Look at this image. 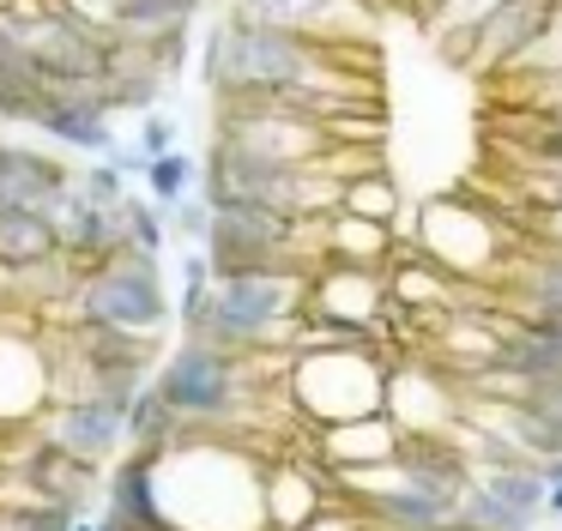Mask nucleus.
Segmentation results:
<instances>
[{"instance_id":"nucleus-1","label":"nucleus","mask_w":562,"mask_h":531,"mask_svg":"<svg viewBox=\"0 0 562 531\" xmlns=\"http://www.w3.org/2000/svg\"><path fill=\"white\" fill-rule=\"evenodd\" d=\"M200 79L218 103H291L315 121H327L345 103H363V97H345L339 43L260 24L236 7L231 19L212 24L206 48H200Z\"/></svg>"},{"instance_id":"nucleus-2","label":"nucleus","mask_w":562,"mask_h":531,"mask_svg":"<svg viewBox=\"0 0 562 531\" xmlns=\"http://www.w3.org/2000/svg\"><path fill=\"white\" fill-rule=\"evenodd\" d=\"M267 465L236 434L182 429L158 447V507L170 531H267Z\"/></svg>"},{"instance_id":"nucleus-3","label":"nucleus","mask_w":562,"mask_h":531,"mask_svg":"<svg viewBox=\"0 0 562 531\" xmlns=\"http://www.w3.org/2000/svg\"><path fill=\"white\" fill-rule=\"evenodd\" d=\"M151 386L164 393V405L182 417V429H218L236 434L243 410L260 393V350H224L188 332L170 357L158 362Z\"/></svg>"},{"instance_id":"nucleus-4","label":"nucleus","mask_w":562,"mask_h":531,"mask_svg":"<svg viewBox=\"0 0 562 531\" xmlns=\"http://www.w3.org/2000/svg\"><path fill=\"white\" fill-rule=\"evenodd\" d=\"M303 314H308V272H243L212 284V302L200 308V320L188 332L224 350H272V344L291 350Z\"/></svg>"},{"instance_id":"nucleus-5","label":"nucleus","mask_w":562,"mask_h":531,"mask_svg":"<svg viewBox=\"0 0 562 531\" xmlns=\"http://www.w3.org/2000/svg\"><path fill=\"white\" fill-rule=\"evenodd\" d=\"M387 369L393 362L381 357V344H308V350H291L284 393H291L296 417L327 429V422L387 410Z\"/></svg>"},{"instance_id":"nucleus-6","label":"nucleus","mask_w":562,"mask_h":531,"mask_svg":"<svg viewBox=\"0 0 562 531\" xmlns=\"http://www.w3.org/2000/svg\"><path fill=\"white\" fill-rule=\"evenodd\" d=\"M67 302H74L79 326H115V332H146V338H158L176 314L158 272V253H134V248L86 266Z\"/></svg>"},{"instance_id":"nucleus-7","label":"nucleus","mask_w":562,"mask_h":531,"mask_svg":"<svg viewBox=\"0 0 562 531\" xmlns=\"http://www.w3.org/2000/svg\"><path fill=\"white\" fill-rule=\"evenodd\" d=\"M412 248L460 284V278H490L502 266V229L477 200L429 193L412 205Z\"/></svg>"},{"instance_id":"nucleus-8","label":"nucleus","mask_w":562,"mask_h":531,"mask_svg":"<svg viewBox=\"0 0 562 531\" xmlns=\"http://www.w3.org/2000/svg\"><path fill=\"white\" fill-rule=\"evenodd\" d=\"M212 139L272 157V163H315L333 145V133H327V121L303 115L291 103H218V133Z\"/></svg>"},{"instance_id":"nucleus-9","label":"nucleus","mask_w":562,"mask_h":531,"mask_svg":"<svg viewBox=\"0 0 562 531\" xmlns=\"http://www.w3.org/2000/svg\"><path fill=\"white\" fill-rule=\"evenodd\" d=\"M465 393H514V386H562V320L557 314H520L502 326L496 362L465 374Z\"/></svg>"},{"instance_id":"nucleus-10","label":"nucleus","mask_w":562,"mask_h":531,"mask_svg":"<svg viewBox=\"0 0 562 531\" xmlns=\"http://www.w3.org/2000/svg\"><path fill=\"white\" fill-rule=\"evenodd\" d=\"M308 314H315V320H333V326H357V332L387 338V314H393L387 272L321 260L315 272H308Z\"/></svg>"},{"instance_id":"nucleus-11","label":"nucleus","mask_w":562,"mask_h":531,"mask_svg":"<svg viewBox=\"0 0 562 531\" xmlns=\"http://www.w3.org/2000/svg\"><path fill=\"white\" fill-rule=\"evenodd\" d=\"M387 417L400 434H453L465 422L460 374H441L429 362H393L387 369Z\"/></svg>"},{"instance_id":"nucleus-12","label":"nucleus","mask_w":562,"mask_h":531,"mask_svg":"<svg viewBox=\"0 0 562 531\" xmlns=\"http://www.w3.org/2000/svg\"><path fill=\"white\" fill-rule=\"evenodd\" d=\"M55 405V362L49 338L0 326V429H25Z\"/></svg>"},{"instance_id":"nucleus-13","label":"nucleus","mask_w":562,"mask_h":531,"mask_svg":"<svg viewBox=\"0 0 562 531\" xmlns=\"http://www.w3.org/2000/svg\"><path fill=\"white\" fill-rule=\"evenodd\" d=\"M43 441H55L67 459H79V465L98 471L103 459H115L127 447V405H115V398H103V393L61 398V405L49 410Z\"/></svg>"},{"instance_id":"nucleus-14","label":"nucleus","mask_w":562,"mask_h":531,"mask_svg":"<svg viewBox=\"0 0 562 531\" xmlns=\"http://www.w3.org/2000/svg\"><path fill=\"white\" fill-rule=\"evenodd\" d=\"M557 19H562V0H502V7L484 19V31H477L465 67H477V72L520 67V60L557 31Z\"/></svg>"},{"instance_id":"nucleus-15","label":"nucleus","mask_w":562,"mask_h":531,"mask_svg":"<svg viewBox=\"0 0 562 531\" xmlns=\"http://www.w3.org/2000/svg\"><path fill=\"white\" fill-rule=\"evenodd\" d=\"M37 133L67 145V151H79V157H110L122 145L115 139V115L103 103V84L98 91H55L49 109L37 115Z\"/></svg>"},{"instance_id":"nucleus-16","label":"nucleus","mask_w":562,"mask_h":531,"mask_svg":"<svg viewBox=\"0 0 562 531\" xmlns=\"http://www.w3.org/2000/svg\"><path fill=\"white\" fill-rule=\"evenodd\" d=\"M103 519L115 531H170L158 507V453L151 447H127V459L103 483Z\"/></svg>"},{"instance_id":"nucleus-17","label":"nucleus","mask_w":562,"mask_h":531,"mask_svg":"<svg viewBox=\"0 0 562 531\" xmlns=\"http://www.w3.org/2000/svg\"><path fill=\"white\" fill-rule=\"evenodd\" d=\"M267 531H303L315 513H327L333 507V471L327 465H296V459H272L267 465Z\"/></svg>"},{"instance_id":"nucleus-18","label":"nucleus","mask_w":562,"mask_h":531,"mask_svg":"<svg viewBox=\"0 0 562 531\" xmlns=\"http://www.w3.org/2000/svg\"><path fill=\"white\" fill-rule=\"evenodd\" d=\"M400 441H405V434L393 429L387 410L315 429V453H321V465H327L333 477H339V471H363V465H387V459L400 453Z\"/></svg>"},{"instance_id":"nucleus-19","label":"nucleus","mask_w":562,"mask_h":531,"mask_svg":"<svg viewBox=\"0 0 562 531\" xmlns=\"http://www.w3.org/2000/svg\"><path fill=\"white\" fill-rule=\"evenodd\" d=\"M74 181V169L55 163L37 145H7L0 139V212L7 205H31V212H49V200Z\"/></svg>"},{"instance_id":"nucleus-20","label":"nucleus","mask_w":562,"mask_h":531,"mask_svg":"<svg viewBox=\"0 0 562 531\" xmlns=\"http://www.w3.org/2000/svg\"><path fill=\"white\" fill-rule=\"evenodd\" d=\"M393 253H400L393 224H375V217H357V212H333L327 224H321V260L375 266V272H387Z\"/></svg>"},{"instance_id":"nucleus-21","label":"nucleus","mask_w":562,"mask_h":531,"mask_svg":"<svg viewBox=\"0 0 562 531\" xmlns=\"http://www.w3.org/2000/svg\"><path fill=\"white\" fill-rule=\"evenodd\" d=\"M496 7H502V0H412L424 36L448 60H472V43H477V31H484V19Z\"/></svg>"},{"instance_id":"nucleus-22","label":"nucleus","mask_w":562,"mask_h":531,"mask_svg":"<svg viewBox=\"0 0 562 531\" xmlns=\"http://www.w3.org/2000/svg\"><path fill=\"white\" fill-rule=\"evenodd\" d=\"M236 12L260 24H284V31H303V36H321V43H339L345 24H357V0H236Z\"/></svg>"},{"instance_id":"nucleus-23","label":"nucleus","mask_w":562,"mask_h":531,"mask_svg":"<svg viewBox=\"0 0 562 531\" xmlns=\"http://www.w3.org/2000/svg\"><path fill=\"white\" fill-rule=\"evenodd\" d=\"M61 253V236H55L49 212H31V205H7L0 212V278L25 272L37 260H55Z\"/></svg>"},{"instance_id":"nucleus-24","label":"nucleus","mask_w":562,"mask_h":531,"mask_svg":"<svg viewBox=\"0 0 562 531\" xmlns=\"http://www.w3.org/2000/svg\"><path fill=\"white\" fill-rule=\"evenodd\" d=\"M206 0H115V36L127 43H158L170 31H188Z\"/></svg>"},{"instance_id":"nucleus-25","label":"nucleus","mask_w":562,"mask_h":531,"mask_svg":"<svg viewBox=\"0 0 562 531\" xmlns=\"http://www.w3.org/2000/svg\"><path fill=\"white\" fill-rule=\"evenodd\" d=\"M176 434H182V417H176V410L164 405V393L146 381L134 393V405H127V447H151V453H158V447L176 441Z\"/></svg>"},{"instance_id":"nucleus-26","label":"nucleus","mask_w":562,"mask_h":531,"mask_svg":"<svg viewBox=\"0 0 562 531\" xmlns=\"http://www.w3.org/2000/svg\"><path fill=\"white\" fill-rule=\"evenodd\" d=\"M339 212H357V217H375V224H393V217H400V181H393L381 163L363 169V176L345 181Z\"/></svg>"},{"instance_id":"nucleus-27","label":"nucleus","mask_w":562,"mask_h":531,"mask_svg":"<svg viewBox=\"0 0 562 531\" xmlns=\"http://www.w3.org/2000/svg\"><path fill=\"white\" fill-rule=\"evenodd\" d=\"M453 526H460V531H532L538 519L514 513L508 501H496V495L472 477V483H465V495H460V507H453Z\"/></svg>"},{"instance_id":"nucleus-28","label":"nucleus","mask_w":562,"mask_h":531,"mask_svg":"<svg viewBox=\"0 0 562 531\" xmlns=\"http://www.w3.org/2000/svg\"><path fill=\"white\" fill-rule=\"evenodd\" d=\"M188 193H200V163L194 157H188L182 145L164 151V157H151L146 163V200H158L164 212H170V205H182Z\"/></svg>"},{"instance_id":"nucleus-29","label":"nucleus","mask_w":562,"mask_h":531,"mask_svg":"<svg viewBox=\"0 0 562 531\" xmlns=\"http://www.w3.org/2000/svg\"><path fill=\"white\" fill-rule=\"evenodd\" d=\"M122 236L134 253H164L170 248V212H164L158 200H146V193H127L122 200Z\"/></svg>"},{"instance_id":"nucleus-30","label":"nucleus","mask_w":562,"mask_h":531,"mask_svg":"<svg viewBox=\"0 0 562 531\" xmlns=\"http://www.w3.org/2000/svg\"><path fill=\"white\" fill-rule=\"evenodd\" d=\"M520 314H557L562 320V248H544L520 278Z\"/></svg>"},{"instance_id":"nucleus-31","label":"nucleus","mask_w":562,"mask_h":531,"mask_svg":"<svg viewBox=\"0 0 562 531\" xmlns=\"http://www.w3.org/2000/svg\"><path fill=\"white\" fill-rule=\"evenodd\" d=\"M212 284H218V278H212L206 248H188V253H182V302H176V320H182V332L200 320V308L212 302Z\"/></svg>"},{"instance_id":"nucleus-32","label":"nucleus","mask_w":562,"mask_h":531,"mask_svg":"<svg viewBox=\"0 0 562 531\" xmlns=\"http://www.w3.org/2000/svg\"><path fill=\"white\" fill-rule=\"evenodd\" d=\"M79 188H86L91 205H122L127 200V176L110 163V157H91V169L79 176Z\"/></svg>"},{"instance_id":"nucleus-33","label":"nucleus","mask_w":562,"mask_h":531,"mask_svg":"<svg viewBox=\"0 0 562 531\" xmlns=\"http://www.w3.org/2000/svg\"><path fill=\"white\" fill-rule=\"evenodd\" d=\"M170 236L200 241V248H206V236H212V200H206V193H188L182 205H170Z\"/></svg>"},{"instance_id":"nucleus-34","label":"nucleus","mask_w":562,"mask_h":531,"mask_svg":"<svg viewBox=\"0 0 562 531\" xmlns=\"http://www.w3.org/2000/svg\"><path fill=\"white\" fill-rule=\"evenodd\" d=\"M526 193H532L538 217H557V212H562V169H557V163H532Z\"/></svg>"},{"instance_id":"nucleus-35","label":"nucleus","mask_w":562,"mask_h":531,"mask_svg":"<svg viewBox=\"0 0 562 531\" xmlns=\"http://www.w3.org/2000/svg\"><path fill=\"white\" fill-rule=\"evenodd\" d=\"M134 145L146 157H164V151H176V121L164 115V109H151V115H139V133H134Z\"/></svg>"},{"instance_id":"nucleus-36","label":"nucleus","mask_w":562,"mask_h":531,"mask_svg":"<svg viewBox=\"0 0 562 531\" xmlns=\"http://www.w3.org/2000/svg\"><path fill=\"white\" fill-rule=\"evenodd\" d=\"M67 12H74L79 24H91V31L115 36V0H61Z\"/></svg>"},{"instance_id":"nucleus-37","label":"nucleus","mask_w":562,"mask_h":531,"mask_svg":"<svg viewBox=\"0 0 562 531\" xmlns=\"http://www.w3.org/2000/svg\"><path fill=\"white\" fill-rule=\"evenodd\" d=\"M303 531H369V526H363V519L351 513V507H345V513H339V507H327V513H315V519H308Z\"/></svg>"},{"instance_id":"nucleus-38","label":"nucleus","mask_w":562,"mask_h":531,"mask_svg":"<svg viewBox=\"0 0 562 531\" xmlns=\"http://www.w3.org/2000/svg\"><path fill=\"white\" fill-rule=\"evenodd\" d=\"M110 163L122 169V176H139V181H146V163H151V157L139 151V145H115V151H110Z\"/></svg>"},{"instance_id":"nucleus-39","label":"nucleus","mask_w":562,"mask_h":531,"mask_svg":"<svg viewBox=\"0 0 562 531\" xmlns=\"http://www.w3.org/2000/svg\"><path fill=\"white\" fill-rule=\"evenodd\" d=\"M544 513L562 519V459H550V489H544Z\"/></svg>"},{"instance_id":"nucleus-40","label":"nucleus","mask_w":562,"mask_h":531,"mask_svg":"<svg viewBox=\"0 0 562 531\" xmlns=\"http://www.w3.org/2000/svg\"><path fill=\"white\" fill-rule=\"evenodd\" d=\"M538 236H544V248H562V212L557 217H538Z\"/></svg>"},{"instance_id":"nucleus-41","label":"nucleus","mask_w":562,"mask_h":531,"mask_svg":"<svg viewBox=\"0 0 562 531\" xmlns=\"http://www.w3.org/2000/svg\"><path fill=\"white\" fill-rule=\"evenodd\" d=\"M544 121H550V127H562V91H557V103L544 109Z\"/></svg>"},{"instance_id":"nucleus-42","label":"nucleus","mask_w":562,"mask_h":531,"mask_svg":"<svg viewBox=\"0 0 562 531\" xmlns=\"http://www.w3.org/2000/svg\"><path fill=\"white\" fill-rule=\"evenodd\" d=\"M74 531H103V519H86V513H79V519H74Z\"/></svg>"},{"instance_id":"nucleus-43","label":"nucleus","mask_w":562,"mask_h":531,"mask_svg":"<svg viewBox=\"0 0 562 531\" xmlns=\"http://www.w3.org/2000/svg\"><path fill=\"white\" fill-rule=\"evenodd\" d=\"M0 531H13V519H7V507H0Z\"/></svg>"},{"instance_id":"nucleus-44","label":"nucleus","mask_w":562,"mask_h":531,"mask_svg":"<svg viewBox=\"0 0 562 531\" xmlns=\"http://www.w3.org/2000/svg\"><path fill=\"white\" fill-rule=\"evenodd\" d=\"M387 7H412V0H387Z\"/></svg>"},{"instance_id":"nucleus-45","label":"nucleus","mask_w":562,"mask_h":531,"mask_svg":"<svg viewBox=\"0 0 562 531\" xmlns=\"http://www.w3.org/2000/svg\"><path fill=\"white\" fill-rule=\"evenodd\" d=\"M103 531H115V526H110V519H103Z\"/></svg>"},{"instance_id":"nucleus-46","label":"nucleus","mask_w":562,"mask_h":531,"mask_svg":"<svg viewBox=\"0 0 562 531\" xmlns=\"http://www.w3.org/2000/svg\"><path fill=\"white\" fill-rule=\"evenodd\" d=\"M448 531H460V526H448Z\"/></svg>"}]
</instances>
